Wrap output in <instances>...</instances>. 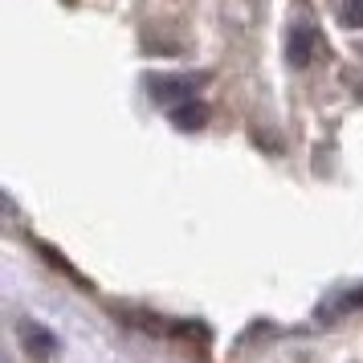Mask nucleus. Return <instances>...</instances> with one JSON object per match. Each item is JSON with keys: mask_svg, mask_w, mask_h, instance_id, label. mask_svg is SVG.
Listing matches in <instances>:
<instances>
[{"mask_svg": "<svg viewBox=\"0 0 363 363\" xmlns=\"http://www.w3.org/2000/svg\"><path fill=\"white\" fill-rule=\"evenodd\" d=\"M339 21L347 29H363V0H343L339 4Z\"/></svg>", "mask_w": 363, "mask_h": 363, "instance_id": "39448f33", "label": "nucleus"}, {"mask_svg": "<svg viewBox=\"0 0 363 363\" xmlns=\"http://www.w3.org/2000/svg\"><path fill=\"white\" fill-rule=\"evenodd\" d=\"M147 86H151V99L160 106H167V111H176L180 102L196 99V78L192 74H151Z\"/></svg>", "mask_w": 363, "mask_h": 363, "instance_id": "f257e3e1", "label": "nucleus"}, {"mask_svg": "<svg viewBox=\"0 0 363 363\" xmlns=\"http://www.w3.org/2000/svg\"><path fill=\"white\" fill-rule=\"evenodd\" d=\"M167 115H172V123H176L180 131H200V127L208 123V106H204L200 99H192V102H180V106L167 111Z\"/></svg>", "mask_w": 363, "mask_h": 363, "instance_id": "20e7f679", "label": "nucleus"}, {"mask_svg": "<svg viewBox=\"0 0 363 363\" xmlns=\"http://www.w3.org/2000/svg\"><path fill=\"white\" fill-rule=\"evenodd\" d=\"M351 306H363V286H359V290H351V294L343 298V311H351Z\"/></svg>", "mask_w": 363, "mask_h": 363, "instance_id": "423d86ee", "label": "nucleus"}, {"mask_svg": "<svg viewBox=\"0 0 363 363\" xmlns=\"http://www.w3.org/2000/svg\"><path fill=\"white\" fill-rule=\"evenodd\" d=\"M17 335H21V347H25L33 359L45 363V359H53V355H57V335H53L45 323H37V318H25V323L17 327Z\"/></svg>", "mask_w": 363, "mask_h": 363, "instance_id": "7ed1b4c3", "label": "nucleus"}, {"mask_svg": "<svg viewBox=\"0 0 363 363\" xmlns=\"http://www.w3.org/2000/svg\"><path fill=\"white\" fill-rule=\"evenodd\" d=\"M318 53H323V33L314 29L311 21H298L290 29V37H286V62L294 69H306Z\"/></svg>", "mask_w": 363, "mask_h": 363, "instance_id": "f03ea898", "label": "nucleus"}]
</instances>
